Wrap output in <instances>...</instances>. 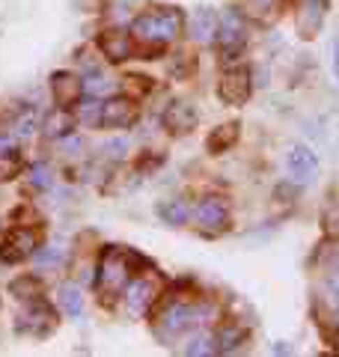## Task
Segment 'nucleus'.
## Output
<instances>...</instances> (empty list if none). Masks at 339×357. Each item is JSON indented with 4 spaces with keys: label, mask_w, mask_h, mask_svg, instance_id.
<instances>
[{
    "label": "nucleus",
    "mask_w": 339,
    "mask_h": 357,
    "mask_svg": "<svg viewBox=\"0 0 339 357\" xmlns=\"http://www.w3.org/2000/svg\"><path fill=\"white\" fill-rule=\"evenodd\" d=\"M185 24V15L182 9L176 6H161V9H149V13H140L134 18L131 33L134 39L143 42V45H152V48H164L173 39H179Z\"/></svg>",
    "instance_id": "f257e3e1"
},
{
    "label": "nucleus",
    "mask_w": 339,
    "mask_h": 357,
    "mask_svg": "<svg viewBox=\"0 0 339 357\" xmlns=\"http://www.w3.org/2000/svg\"><path fill=\"white\" fill-rule=\"evenodd\" d=\"M247 340V328L241 325H223L218 333V351H235Z\"/></svg>",
    "instance_id": "a211bd4d"
},
{
    "label": "nucleus",
    "mask_w": 339,
    "mask_h": 357,
    "mask_svg": "<svg viewBox=\"0 0 339 357\" xmlns=\"http://www.w3.org/2000/svg\"><path fill=\"white\" fill-rule=\"evenodd\" d=\"M250 93H253V81H250V69H244V66L229 69L218 84V96L226 105H235V107L250 102Z\"/></svg>",
    "instance_id": "7ed1b4c3"
},
{
    "label": "nucleus",
    "mask_w": 339,
    "mask_h": 357,
    "mask_svg": "<svg viewBox=\"0 0 339 357\" xmlns=\"http://www.w3.org/2000/svg\"><path fill=\"white\" fill-rule=\"evenodd\" d=\"M197 110H194V105H188V102H173L167 110H164V116H161V122H164V128L170 131V134H190L197 128Z\"/></svg>",
    "instance_id": "6e6552de"
},
{
    "label": "nucleus",
    "mask_w": 339,
    "mask_h": 357,
    "mask_svg": "<svg viewBox=\"0 0 339 357\" xmlns=\"http://www.w3.org/2000/svg\"><path fill=\"white\" fill-rule=\"evenodd\" d=\"M239 128H241L239 122H229V126H218V128L209 134V140H206V143H209V152H214V155L226 152L235 140H239Z\"/></svg>",
    "instance_id": "dca6fc26"
},
{
    "label": "nucleus",
    "mask_w": 339,
    "mask_h": 357,
    "mask_svg": "<svg viewBox=\"0 0 339 357\" xmlns=\"http://www.w3.org/2000/svg\"><path fill=\"white\" fill-rule=\"evenodd\" d=\"M51 89H54V102H56V107H72V105H77L81 102V96H84V81L77 75H72V72H56L54 75V81H51Z\"/></svg>",
    "instance_id": "0eeeda50"
},
{
    "label": "nucleus",
    "mask_w": 339,
    "mask_h": 357,
    "mask_svg": "<svg viewBox=\"0 0 339 357\" xmlns=\"http://www.w3.org/2000/svg\"><path fill=\"white\" fill-rule=\"evenodd\" d=\"M158 215H161L164 223H170V227H182V223L190 218V208L182 203V199H170V203L158 206Z\"/></svg>",
    "instance_id": "f3484780"
},
{
    "label": "nucleus",
    "mask_w": 339,
    "mask_h": 357,
    "mask_svg": "<svg viewBox=\"0 0 339 357\" xmlns=\"http://www.w3.org/2000/svg\"><path fill=\"white\" fill-rule=\"evenodd\" d=\"M98 48L105 51V57L113 60V63H122V60H128L131 57V33L126 30H105L98 36Z\"/></svg>",
    "instance_id": "f8f14e48"
},
{
    "label": "nucleus",
    "mask_w": 339,
    "mask_h": 357,
    "mask_svg": "<svg viewBox=\"0 0 339 357\" xmlns=\"http://www.w3.org/2000/svg\"><path fill=\"white\" fill-rule=\"evenodd\" d=\"M214 39H218L223 57H235V54L244 48V42H247L241 15L239 13H226L223 21H220V27H218V36H214Z\"/></svg>",
    "instance_id": "20e7f679"
},
{
    "label": "nucleus",
    "mask_w": 339,
    "mask_h": 357,
    "mask_svg": "<svg viewBox=\"0 0 339 357\" xmlns=\"http://www.w3.org/2000/svg\"><path fill=\"white\" fill-rule=\"evenodd\" d=\"M60 307H63V312H69V316H81V307H84L81 289L72 286V283H66L60 289Z\"/></svg>",
    "instance_id": "6ab92c4d"
},
{
    "label": "nucleus",
    "mask_w": 339,
    "mask_h": 357,
    "mask_svg": "<svg viewBox=\"0 0 339 357\" xmlns=\"http://www.w3.org/2000/svg\"><path fill=\"white\" fill-rule=\"evenodd\" d=\"M190 36L197 42H211L218 36V15H214L211 9H197V13L190 15Z\"/></svg>",
    "instance_id": "2eb2a0df"
},
{
    "label": "nucleus",
    "mask_w": 339,
    "mask_h": 357,
    "mask_svg": "<svg viewBox=\"0 0 339 357\" xmlns=\"http://www.w3.org/2000/svg\"><path fill=\"white\" fill-rule=\"evenodd\" d=\"M13 292L18 298H36L39 295V280L36 277H21V280L13 283Z\"/></svg>",
    "instance_id": "393cba45"
},
{
    "label": "nucleus",
    "mask_w": 339,
    "mask_h": 357,
    "mask_svg": "<svg viewBox=\"0 0 339 357\" xmlns=\"http://www.w3.org/2000/svg\"><path fill=\"white\" fill-rule=\"evenodd\" d=\"M54 325H56L54 310L45 304V301H36V304H30L24 312H21L18 331L33 333V337H45V333H51V331H54Z\"/></svg>",
    "instance_id": "39448f33"
},
{
    "label": "nucleus",
    "mask_w": 339,
    "mask_h": 357,
    "mask_svg": "<svg viewBox=\"0 0 339 357\" xmlns=\"http://www.w3.org/2000/svg\"><path fill=\"white\" fill-rule=\"evenodd\" d=\"M333 72H336V77H339V39H336V45H333Z\"/></svg>",
    "instance_id": "c85d7f7f"
},
{
    "label": "nucleus",
    "mask_w": 339,
    "mask_h": 357,
    "mask_svg": "<svg viewBox=\"0 0 339 357\" xmlns=\"http://www.w3.org/2000/svg\"><path fill=\"white\" fill-rule=\"evenodd\" d=\"M56 259H60V253H56L54 248L39 250V253H36V262H39V265H51V262H56Z\"/></svg>",
    "instance_id": "bb28decb"
},
{
    "label": "nucleus",
    "mask_w": 339,
    "mask_h": 357,
    "mask_svg": "<svg viewBox=\"0 0 339 357\" xmlns=\"http://www.w3.org/2000/svg\"><path fill=\"white\" fill-rule=\"evenodd\" d=\"M84 86H86V93H89V96H105V93H113V84L107 81L105 75H98V72H96L93 77H86Z\"/></svg>",
    "instance_id": "b1692460"
},
{
    "label": "nucleus",
    "mask_w": 339,
    "mask_h": 357,
    "mask_svg": "<svg viewBox=\"0 0 339 357\" xmlns=\"http://www.w3.org/2000/svg\"><path fill=\"white\" fill-rule=\"evenodd\" d=\"M69 131H72V116L63 114V107H56V114L45 119V134L48 137H66Z\"/></svg>",
    "instance_id": "aec40b11"
},
{
    "label": "nucleus",
    "mask_w": 339,
    "mask_h": 357,
    "mask_svg": "<svg viewBox=\"0 0 339 357\" xmlns=\"http://www.w3.org/2000/svg\"><path fill=\"white\" fill-rule=\"evenodd\" d=\"M286 164L298 182H312L315 173H319V158H315V152L310 146H292Z\"/></svg>",
    "instance_id": "9b49d317"
},
{
    "label": "nucleus",
    "mask_w": 339,
    "mask_h": 357,
    "mask_svg": "<svg viewBox=\"0 0 339 357\" xmlns=\"http://www.w3.org/2000/svg\"><path fill=\"white\" fill-rule=\"evenodd\" d=\"M18 167H21V155L18 149H3L0 152V182H6V178H13L18 173Z\"/></svg>",
    "instance_id": "412c9836"
},
{
    "label": "nucleus",
    "mask_w": 339,
    "mask_h": 357,
    "mask_svg": "<svg viewBox=\"0 0 339 357\" xmlns=\"http://www.w3.org/2000/svg\"><path fill=\"white\" fill-rule=\"evenodd\" d=\"M33 248H36V236L30 229H15L9 232V238L0 244V259L3 262H21L33 256Z\"/></svg>",
    "instance_id": "9d476101"
},
{
    "label": "nucleus",
    "mask_w": 339,
    "mask_h": 357,
    "mask_svg": "<svg viewBox=\"0 0 339 357\" xmlns=\"http://www.w3.org/2000/svg\"><path fill=\"white\" fill-rule=\"evenodd\" d=\"M101 105L96 96H89L86 102H81V122H86V126H101Z\"/></svg>",
    "instance_id": "4be33fe9"
},
{
    "label": "nucleus",
    "mask_w": 339,
    "mask_h": 357,
    "mask_svg": "<svg viewBox=\"0 0 339 357\" xmlns=\"http://www.w3.org/2000/svg\"><path fill=\"white\" fill-rule=\"evenodd\" d=\"M128 292H126V307L131 316H143L146 307L152 304V298H155V286L152 280H143V277H134V280L126 286Z\"/></svg>",
    "instance_id": "ddd939ff"
},
{
    "label": "nucleus",
    "mask_w": 339,
    "mask_h": 357,
    "mask_svg": "<svg viewBox=\"0 0 339 357\" xmlns=\"http://www.w3.org/2000/svg\"><path fill=\"white\" fill-rule=\"evenodd\" d=\"M98 283L101 289L107 292H119L131 283V265H128V256L122 253L119 248H107L105 256H101V265H98Z\"/></svg>",
    "instance_id": "f03ea898"
},
{
    "label": "nucleus",
    "mask_w": 339,
    "mask_h": 357,
    "mask_svg": "<svg viewBox=\"0 0 339 357\" xmlns=\"http://www.w3.org/2000/svg\"><path fill=\"white\" fill-rule=\"evenodd\" d=\"M336 321H339V310H336Z\"/></svg>",
    "instance_id": "c756f323"
},
{
    "label": "nucleus",
    "mask_w": 339,
    "mask_h": 357,
    "mask_svg": "<svg viewBox=\"0 0 339 357\" xmlns=\"http://www.w3.org/2000/svg\"><path fill=\"white\" fill-rule=\"evenodd\" d=\"M194 321H197V310L194 307L176 304V307H170L161 316V328L167 333H182V331H188L190 325H194Z\"/></svg>",
    "instance_id": "4468645a"
},
{
    "label": "nucleus",
    "mask_w": 339,
    "mask_h": 357,
    "mask_svg": "<svg viewBox=\"0 0 339 357\" xmlns=\"http://www.w3.org/2000/svg\"><path fill=\"white\" fill-rule=\"evenodd\" d=\"M105 152L113 155V158H122V155H126V140H113V143H107Z\"/></svg>",
    "instance_id": "cd10ccee"
},
{
    "label": "nucleus",
    "mask_w": 339,
    "mask_h": 357,
    "mask_svg": "<svg viewBox=\"0 0 339 357\" xmlns=\"http://www.w3.org/2000/svg\"><path fill=\"white\" fill-rule=\"evenodd\" d=\"M134 119H137V107H134L131 98H107L105 107H101V126L105 128H131Z\"/></svg>",
    "instance_id": "423d86ee"
},
{
    "label": "nucleus",
    "mask_w": 339,
    "mask_h": 357,
    "mask_svg": "<svg viewBox=\"0 0 339 357\" xmlns=\"http://www.w3.org/2000/svg\"><path fill=\"white\" fill-rule=\"evenodd\" d=\"M209 342H211V340H202V337H197L194 342L188 345L185 351H188V354H211V351H214V345H209Z\"/></svg>",
    "instance_id": "a878e982"
},
{
    "label": "nucleus",
    "mask_w": 339,
    "mask_h": 357,
    "mask_svg": "<svg viewBox=\"0 0 339 357\" xmlns=\"http://www.w3.org/2000/svg\"><path fill=\"white\" fill-rule=\"evenodd\" d=\"M197 220L206 236H220V232L229 227V215H226L223 203H218V199H202L197 206Z\"/></svg>",
    "instance_id": "1a4fd4ad"
},
{
    "label": "nucleus",
    "mask_w": 339,
    "mask_h": 357,
    "mask_svg": "<svg viewBox=\"0 0 339 357\" xmlns=\"http://www.w3.org/2000/svg\"><path fill=\"white\" fill-rule=\"evenodd\" d=\"M51 182H54V178H51V167H48V164H36V167L30 170V185H33V188L45 191V188H51Z\"/></svg>",
    "instance_id": "5701e85b"
}]
</instances>
